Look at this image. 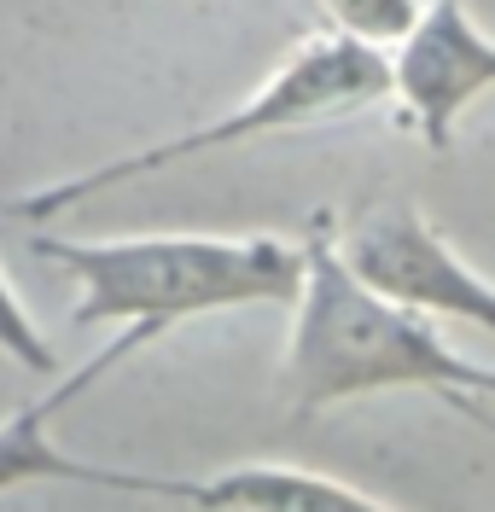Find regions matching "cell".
<instances>
[{"label":"cell","instance_id":"3957f363","mask_svg":"<svg viewBox=\"0 0 495 512\" xmlns=\"http://www.w3.org/2000/svg\"><path fill=\"white\" fill-rule=\"evenodd\" d=\"M379 99H391V53L367 47V41H356V35H344V30H321V35H309V41H297L292 53L245 94V105L216 111L210 123H193V128H181V134L146 140V146H134L123 158H105L94 169L41 181V187L12 198V216H24V222L70 216L76 204H88L99 192L129 187L140 175H164V169L198 163V158H210V152L257 146L268 134L321 123V117H344V111H362V105H379Z\"/></svg>","mask_w":495,"mask_h":512},{"label":"cell","instance_id":"7a4b0ae2","mask_svg":"<svg viewBox=\"0 0 495 512\" xmlns=\"http://www.w3.org/2000/svg\"><path fill=\"white\" fill-rule=\"evenodd\" d=\"M30 251L76 280V326H152L286 303L303 286L309 239L292 233H35Z\"/></svg>","mask_w":495,"mask_h":512},{"label":"cell","instance_id":"277c9868","mask_svg":"<svg viewBox=\"0 0 495 512\" xmlns=\"http://www.w3.org/2000/svg\"><path fill=\"white\" fill-rule=\"evenodd\" d=\"M396 117L426 152H449L461 117L495 94V35L466 0H420V18L391 47Z\"/></svg>","mask_w":495,"mask_h":512},{"label":"cell","instance_id":"52a82bcc","mask_svg":"<svg viewBox=\"0 0 495 512\" xmlns=\"http://www.w3.org/2000/svg\"><path fill=\"white\" fill-rule=\"evenodd\" d=\"M164 501L198 512H391V501L367 495L356 483L286 466V460H245L204 478H169Z\"/></svg>","mask_w":495,"mask_h":512},{"label":"cell","instance_id":"9c48e42d","mask_svg":"<svg viewBox=\"0 0 495 512\" xmlns=\"http://www.w3.org/2000/svg\"><path fill=\"white\" fill-rule=\"evenodd\" d=\"M332 30L356 35L367 47H391L396 35L420 18V0H321Z\"/></svg>","mask_w":495,"mask_h":512},{"label":"cell","instance_id":"6da1fadb","mask_svg":"<svg viewBox=\"0 0 495 512\" xmlns=\"http://www.w3.org/2000/svg\"><path fill=\"white\" fill-rule=\"evenodd\" d=\"M309 262L292 297V338L280 361V390L297 419L385 396V390H431L466 419L495 431V367L443 344L426 309L402 303L391 291L367 286L338 251L332 210H315L309 222Z\"/></svg>","mask_w":495,"mask_h":512},{"label":"cell","instance_id":"ba28073f","mask_svg":"<svg viewBox=\"0 0 495 512\" xmlns=\"http://www.w3.org/2000/svg\"><path fill=\"white\" fill-rule=\"evenodd\" d=\"M0 355H6L12 367H24L30 379H53V373H59V350H53V338L35 326L30 303L18 297V286H12L6 268H0Z\"/></svg>","mask_w":495,"mask_h":512},{"label":"cell","instance_id":"8992f818","mask_svg":"<svg viewBox=\"0 0 495 512\" xmlns=\"http://www.w3.org/2000/svg\"><path fill=\"white\" fill-rule=\"evenodd\" d=\"M164 332L152 326H117V338L105 344L99 355H88L76 373H59L41 396L18 402L12 414L0 419V495L6 489H24V483H94V489H117V495H169L164 472H117V466H94V460H76L70 448H59L53 437V419L65 414L70 402H82L88 390L111 379L134 350L158 344Z\"/></svg>","mask_w":495,"mask_h":512},{"label":"cell","instance_id":"5b68a950","mask_svg":"<svg viewBox=\"0 0 495 512\" xmlns=\"http://www.w3.org/2000/svg\"><path fill=\"white\" fill-rule=\"evenodd\" d=\"M338 251L367 286L426 309L431 320H466L495 338V280L478 262H466L414 204H379L356 216L338 233Z\"/></svg>","mask_w":495,"mask_h":512}]
</instances>
